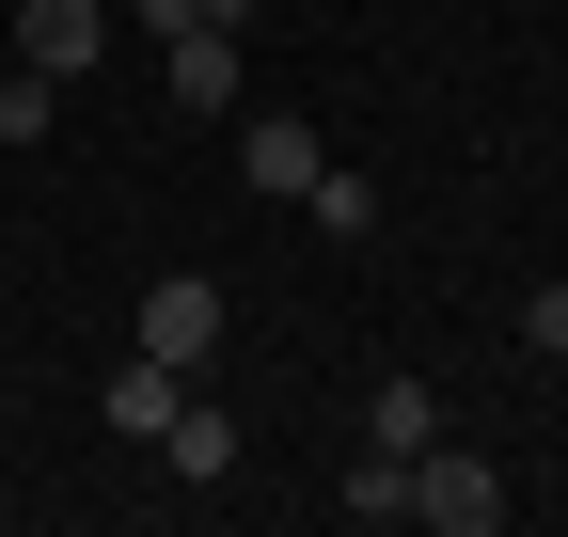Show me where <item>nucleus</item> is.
<instances>
[{
  "label": "nucleus",
  "instance_id": "obj_1",
  "mask_svg": "<svg viewBox=\"0 0 568 537\" xmlns=\"http://www.w3.org/2000/svg\"><path fill=\"white\" fill-rule=\"evenodd\" d=\"M410 521L426 537H489V521H506V475H489L474 443H426L410 458Z\"/></svg>",
  "mask_w": 568,
  "mask_h": 537
},
{
  "label": "nucleus",
  "instance_id": "obj_2",
  "mask_svg": "<svg viewBox=\"0 0 568 537\" xmlns=\"http://www.w3.org/2000/svg\"><path fill=\"white\" fill-rule=\"evenodd\" d=\"M17 63H48L63 95L111 63V0H17Z\"/></svg>",
  "mask_w": 568,
  "mask_h": 537
},
{
  "label": "nucleus",
  "instance_id": "obj_3",
  "mask_svg": "<svg viewBox=\"0 0 568 537\" xmlns=\"http://www.w3.org/2000/svg\"><path fill=\"white\" fill-rule=\"evenodd\" d=\"M142 348H159L174 379H190V364H222V285H205V268H174V285H142Z\"/></svg>",
  "mask_w": 568,
  "mask_h": 537
},
{
  "label": "nucleus",
  "instance_id": "obj_4",
  "mask_svg": "<svg viewBox=\"0 0 568 537\" xmlns=\"http://www.w3.org/2000/svg\"><path fill=\"white\" fill-rule=\"evenodd\" d=\"M316 159H332V143H316L301 111H253V126H237V174L268 190V206H301V190H316Z\"/></svg>",
  "mask_w": 568,
  "mask_h": 537
},
{
  "label": "nucleus",
  "instance_id": "obj_5",
  "mask_svg": "<svg viewBox=\"0 0 568 537\" xmlns=\"http://www.w3.org/2000/svg\"><path fill=\"white\" fill-rule=\"evenodd\" d=\"M174 395H190V379H174L159 348H126V364H111V395H95V412H111L126 443H159V427H174Z\"/></svg>",
  "mask_w": 568,
  "mask_h": 537
},
{
  "label": "nucleus",
  "instance_id": "obj_6",
  "mask_svg": "<svg viewBox=\"0 0 568 537\" xmlns=\"http://www.w3.org/2000/svg\"><path fill=\"white\" fill-rule=\"evenodd\" d=\"M159 458H174V475H205V490H222V475H237V412H205V395H174Z\"/></svg>",
  "mask_w": 568,
  "mask_h": 537
},
{
  "label": "nucleus",
  "instance_id": "obj_7",
  "mask_svg": "<svg viewBox=\"0 0 568 537\" xmlns=\"http://www.w3.org/2000/svg\"><path fill=\"white\" fill-rule=\"evenodd\" d=\"M174 111H237V32H174Z\"/></svg>",
  "mask_w": 568,
  "mask_h": 537
},
{
  "label": "nucleus",
  "instance_id": "obj_8",
  "mask_svg": "<svg viewBox=\"0 0 568 537\" xmlns=\"http://www.w3.org/2000/svg\"><path fill=\"white\" fill-rule=\"evenodd\" d=\"M301 222H316V237H379V174H347V159H316V190H301Z\"/></svg>",
  "mask_w": 568,
  "mask_h": 537
},
{
  "label": "nucleus",
  "instance_id": "obj_9",
  "mask_svg": "<svg viewBox=\"0 0 568 537\" xmlns=\"http://www.w3.org/2000/svg\"><path fill=\"white\" fill-rule=\"evenodd\" d=\"M364 443H379V458H426V443H443V395H426V379H379Z\"/></svg>",
  "mask_w": 568,
  "mask_h": 537
},
{
  "label": "nucleus",
  "instance_id": "obj_10",
  "mask_svg": "<svg viewBox=\"0 0 568 537\" xmlns=\"http://www.w3.org/2000/svg\"><path fill=\"white\" fill-rule=\"evenodd\" d=\"M48 126H63V80L48 63H0V143H48Z\"/></svg>",
  "mask_w": 568,
  "mask_h": 537
},
{
  "label": "nucleus",
  "instance_id": "obj_11",
  "mask_svg": "<svg viewBox=\"0 0 568 537\" xmlns=\"http://www.w3.org/2000/svg\"><path fill=\"white\" fill-rule=\"evenodd\" d=\"M347 521H410V458H379V443L347 458Z\"/></svg>",
  "mask_w": 568,
  "mask_h": 537
},
{
  "label": "nucleus",
  "instance_id": "obj_12",
  "mask_svg": "<svg viewBox=\"0 0 568 537\" xmlns=\"http://www.w3.org/2000/svg\"><path fill=\"white\" fill-rule=\"evenodd\" d=\"M521 348H552V364H568V285H537V301H521Z\"/></svg>",
  "mask_w": 568,
  "mask_h": 537
}]
</instances>
